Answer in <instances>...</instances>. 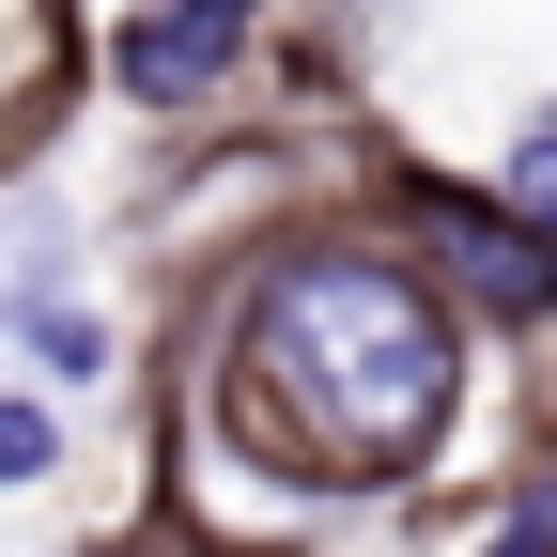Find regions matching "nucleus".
<instances>
[{"instance_id":"nucleus-1","label":"nucleus","mask_w":557,"mask_h":557,"mask_svg":"<svg viewBox=\"0 0 557 557\" xmlns=\"http://www.w3.org/2000/svg\"><path fill=\"white\" fill-rule=\"evenodd\" d=\"M465 387V341L449 295L387 248H295L248 295V403L278 418L295 449H325L341 480H387L434 449V418Z\"/></svg>"},{"instance_id":"nucleus-2","label":"nucleus","mask_w":557,"mask_h":557,"mask_svg":"<svg viewBox=\"0 0 557 557\" xmlns=\"http://www.w3.org/2000/svg\"><path fill=\"white\" fill-rule=\"evenodd\" d=\"M418 233L449 248V278L480 310H557V218L527 201H465V186H418Z\"/></svg>"},{"instance_id":"nucleus-3","label":"nucleus","mask_w":557,"mask_h":557,"mask_svg":"<svg viewBox=\"0 0 557 557\" xmlns=\"http://www.w3.org/2000/svg\"><path fill=\"white\" fill-rule=\"evenodd\" d=\"M263 32V0H156V16H124V47H109V78L139 94V109H186V94H218L233 78V47Z\"/></svg>"},{"instance_id":"nucleus-4","label":"nucleus","mask_w":557,"mask_h":557,"mask_svg":"<svg viewBox=\"0 0 557 557\" xmlns=\"http://www.w3.org/2000/svg\"><path fill=\"white\" fill-rule=\"evenodd\" d=\"M32 372H47V387H94V372H109V325H94V310H47V295H32Z\"/></svg>"},{"instance_id":"nucleus-5","label":"nucleus","mask_w":557,"mask_h":557,"mask_svg":"<svg viewBox=\"0 0 557 557\" xmlns=\"http://www.w3.org/2000/svg\"><path fill=\"white\" fill-rule=\"evenodd\" d=\"M47 465H62V418H47V403H0V496L47 480Z\"/></svg>"},{"instance_id":"nucleus-6","label":"nucleus","mask_w":557,"mask_h":557,"mask_svg":"<svg viewBox=\"0 0 557 557\" xmlns=\"http://www.w3.org/2000/svg\"><path fill=\"white\" fill-rule=\"evenodd\" d=\"M511 201H527V218H557V109L511 139Z\"/></svg>"},{"instance_id":"nucleus-7","label":"nucleus","mask_w":557,"mask_h":557,"mask_svg":"<svg viewBox=\"0 0 557 557\" xmlns=\"http://www.w3.org/2000/svg\"><path fill=\"white\" fill-rule=\"evenodd\" d=\"M496 557H557V465L527 480V496H511V542H496Z\"/></svg>"}]
</instances>
